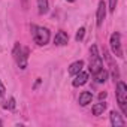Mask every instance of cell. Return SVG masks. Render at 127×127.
Wrapping results in <instances>:
<instances>
[{
  "label": "cell",
  "mask_w": 127,
  "mask_h": 127,
  "mask_svg": "<svg viewBox=\"0 0 127 127\" xmlns=\"http://www.w3.org/2000/svg\"><path fill=\"white\" fill-rule=\"evenodd\" d=\"M117 100L121 108V112L127 115V85L123 81L117 82Z\"/></svg>",
  "instance_id": "1"
},
{
  "label": "cell",
  "mask_w": 127,
  "mask_h": 127,
  "mask_svg": "<svg viewBox=\"0 0 127 127\" xmlns=\"http://www.w3.org/2000/svg\"><path fill=\"white\" fill-rule=\"evenodd\" d=\"M32 34H33V40L37 45H46L49 40V30L45 27H37V26H32Z\"/></svg>",
  "instance_id": "2"
},
{
  "label": "cell",
  "mask_w": 127,
  "mask_h": 127,
  "mask_svg": "<svg viewBox=\"0 0 127 127\" xmlns=\"http://www.w3.org/2000/svg\"><path fill=\"white\" fill-rule=\"evenodd\" d=\"M90 54H91L90 72L94 75V73H97V72L103 67V61H102V58H100V55H99V52H97V46H96V45H93V46L90 48Z\"/></svg>",
  "instance_id": "3"
},
{
  "label": "cell",
  "mask_w": 127,
  "mask_h": 127,
  "mask_svg": "<svg viewBox=\"0 0 127 127\" xmlns=\"http://www.w3.org/2000/svg\"><path fill=\"white\" fill-rule=\"evenodd\" d=\"M109 43H111V49H112V52L117 55V57H123V49H121V36H120V33H112L111 34V40H109Z\"/></svg>",
  "instance_id": "4"
},
{
  "label": "cell",
  "mask_w": 127,
  "mask_h": 127,
  "mask_svg": "<svg viewBox=\"0 0 127 127\" xmlns=\"http://www.w3.org/2000/svg\"><path fill=\"white\" fill-rule=\"evenodd\" d=\"M29 54H30V49H29V48H20V54L15 55L20 69H26V67H27V58H29Z\"/></svg>",
  "instance_id": "5"
},
{
  "label": "cell",
  "mask_w": 127,
  "mask_h": 127,
  "mask_svg": "<svg viewBox=\"0 0 127 127\" xmlns=\"http://www.w3.org/2000/svg\"><path fill=\"white\" fill-rule=\"evenodd\" d=\"M105 17H106V3L105 2H100L99 3V8H97V21H96L99 27L103 24Z\"/></svg>",
  "instance_id": "6"
},
{
  "label": "cell",
  "mask_w": 127,
  "mask_h": 127,
  "mask_svg": "<svg viewBox=\"0 0 127 127\" xmlns=\"http://www.w3.org/2000/svg\"><path fill=\"white\" fill-rule=\"evenodd\" d=\"M111 124H112L114 127H123V126H126V121L121 118V114L112 111V112H111Z\"/></svg>",
  "instance_id": "7"
},
{
  "label": "cell",
  "mask_w": 127,
  "mask_h": 127,
  "mask_svg": "<svg viewBox=\"0 0 127 127\" xmlns=\"http://www.w3.org/2000/svg\"><path fill=\"white\" fill-rule=\"evenodd\" d=\"M67 42H69V36H67V33L66 32H58L57 34H55V37H54V43L55 45H67Z\"/></svg>",
  "instance_id": "8"
},
{
  "label": "cell",
  "mask_w": 127,
  "mask_h": 127,
  "mask_svg": "<svg viewBox=\"0 0 127 127\" xmlns=\"http://www.w3.org/2000/svg\"><path fill=\"white\" fill-rule=\"evenodd\" d=\"M87 79H88V73L87 72H79V73H76V78L73 79V87H79V85H84L85 82H87Z\"/></svg>",
  "instance_id": "9"
},
{
  "label": "cell",
  "mask_w": 127,
  "mask_h": 127,
  "mask_svg": "<svg viewBox=\"0 0 127 127\" xmlns=\"http://www.w3.org/2000/svg\"><path fill=\"white\" fill-rule=\"evenodd\" d=\"M91 100H93V94L90 91H82L79 94V105L81 106H87L88 103H91Z\"/></svg>",
  "instance_id": "10"
},
{
  "label": "cell",
  "mask_w": 127,
  "mask_h": 127,
  "mask_svg": "<svg viewBox=\"0 0 127 127\" xmlns=\"http://www.w3.org/2000/svg\"><path fill=\"white\" fill-rule=\"evenodd\" d=\"M82 67H84V61H82V60L72 63L70 67H69V75H76V73H79V72L82 70Z\"/></svg>",
  "instance_id": "11"
},
{
  "label": "cell",
  "mask_w": 127,
  "mask_h": 127,
  "mask_svg": "<svg viewBox=\"0 0 127 127\" xmlns=\"http://www.w3.org/2000/svg\"><path fill=\"white\" fill-rule=\"evenodd\" d=\"M94 79H96V82H97V84L105 82V81L108 79V70H105V69L102 67L97 73H94Z\"/></svg>",
  "instance_id": "12"
},
{
  "label": "cell",
  "mask_w": 127,
  "mask_h": 127,
  "mask_svg": "<svg viewBox=\"0 0 127 127\" xmlns=\"http://www.w3.org/2000/svg\"><path fill=\"white\" fill-rule=\"evenodd\" d=\"M105 109H106V103L103 100H100V103H96L93 106V114L94 115H102L105 112Z\"/></svg>",
  "instance_id": "13"
},
{
  "label": "cell",
  "mask_w": 127,
  "mask_h": 127,
  "mask_svg": "<svg viewBox=\"0 0 127 127\" xmlns=\"http://www.w3.org/2000/svg\"><path fill=\"white\" fill-rule=\"evenodd\" d=\"M37 8H39L37 11L40 15L46 14L48 12V0H37Z\"/></svg>",
  "instance_id": "14"
},
{
  "label": "cell",
  "mask_w": 127,
  "mask_h": 127,
  "mask_svg": "<svg viewBox=\"0 0 127 127\" xmlns=\"http://www.w3.org/2000/svg\"><path fill=\"white\" fill-rule=\"evenodd\" d=\"M84 34H85V29H84V27H81V29L76 32V36H75V39L79 42V40H82V39H84Z\"/></svg>",
  "instance_id": "15"
},
{
  "label": "cell",
  "mask_w": 127,
  "mask_h": 127,
  "mask_svg": "<svg viewBox=\"0 0 127 127\" xmlns=\"http://www.w3.org/2000/svg\"><path fill=\"white\" fill-rule=\"evenodd\" d=\"M5 108H6V109H14V108H15V99L11 97V99H9V103L5 105Z\"/></svg>",
  "instance_id": "16"
},
{
  "label": "cell",
  "mask_w": 127,
  "mask_h": 127,
  "mask_svg": "<svg viewBox=\"0 0 127 127\" xmlns=\"http://www.w3.org/2000/svg\"><path fill=\"white\" fill-rule=\"evenodd\" d=\"M117 2H118V0H109V11H111V12L115 11V8H117Z\"/></svg>",
  "instance_id": "17"
},
{
  "label": "cell",
  "mask_w": 127,
  "mask_h": 127,
  "mask_svg": "<svg viewBox=\"0 0 127 127\" xmlns=\"http://www.w3.org/2000/svg\"><path fill=\"white\" fill-rule=\"evenodd\" d=\"M5 91H6V90H5V85L2 84V81H0V102H2L3 97H5Z\"/></svg>",
  "instance_id": "18"
},
{
  "label": "cell",
  "mask_w": 127,
  "mask_h": 127,
  "mask_svg": "<svg viewBox=\"0 0 127 127\" xmlns=\"http://www.w3.org/2000/svg\"><path fill=\"white\" fill-rule=\"evenodd\" d=\"M99 99H100V100L106 99V93H105V91H103V93H100V94H99Z\"/></svg>",
  "instance_id": "19"
},
{
  "label": "cell",
  "mask_w": 127,
  "mask_h": 127,
  "mask_svg": "<svg viewBox=\"0 0 127 127\" xmlns=\"http://www.w3.org/2000/svg\"><path fill=\"white\" fill-rule=\"evenodd\" d=\"M39 82H40V78H37V81H36V84H34V88H36V87L39 85Z\"/></svg>",
  "instance_id": "20"
},
{
  "label": "cell",
  "mask_w": 127,
  "mask_h": 127,
  "mask_svg": "<svg viewBox=\"0 0 127 127\" xmlns=\"http://www.w3.org/2000/svg\"><path fill=\"white\" fill-rule=\"evenodd\" d=\"M67 2H70V3H73V2H75V0H67Z\"/></svg>",
  "instance_id": "21"
},
{
  "label": "cell",
  "mask_w": 127,
  "mask_h": 127,
  "mask_svg": "<svg viewBox=\"0 0 127 127\" xmlns=\"http://www.w3.org/2000/svg\"><path fill=\"white\" fill-rule=\"evenodd\" d=\"M2 124H3V123H2V120H0V126H2Z\"/></svg>",
  "instance_id": "22"
}]
</instances>
